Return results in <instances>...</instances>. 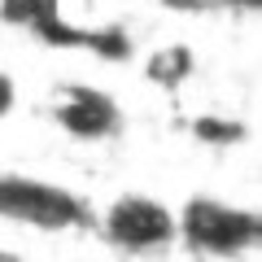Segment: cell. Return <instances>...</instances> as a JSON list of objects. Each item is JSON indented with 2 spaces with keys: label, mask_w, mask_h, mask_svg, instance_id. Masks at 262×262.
Masks as SVG:
<instances>
[{
  "label": "cell",
  "mask_w": 262,
  "mask_h": 262,
  "mask_svg": "<svg viewBox=\"0 0 262 262\" xmlns=\"http://www.w3.org/2000/svg\"><path fill=\"white\" fill-rule=\"evenodd\" d=\"M175 219H179V236L201 253H241L262 245V214L223 206L210 196H192Z\"/></svg>",
  "instance_id": "1"
},
{
  "label": "cell",
  "mask_w": 262,
  "mask_h": 262,
  "mask_svg": "<svg viewBox=\"0 0 262 262\" xmlns=\"http://www.w3.org/2000/svg\"><path fill=\"white\" fill-rule=\"evenodd\" d=\"M0 219L22 223V227H39V232H66V227H83L88 210L79 206V196H70L57 184L0 175Z\"/></svg>",
  "instance_id": "2"
},
{
  "label": "cell",
  "mask_w": 262,
  "mask_h": 262,
  "mask_svg": "<svg viewBox=\"0 0 262 262\" xmlns=\"http://www.w3.org/2000/svg\"><path fill=\"white\" fill-rule=\"evenodd\" d=\"M101 232H105L110 245H118V249H127V253H153V249L175 245L179 219L170 214L162 201H153V196L127 192V196H118V201L105 206Z\"/></svg>",
  "instance_id": "3"
},
{
  "label": "cell",
  "mask_w": 262,
  "mask_h": 262,
  "mask_svg": "<svg viewBox=\"0 0 262 262\" xmlns=\"http://www.w3.org/2000/svg\"><path fill=\"white\" fill-rule=\"evenodd\" d=\"M53 122L70 140L101 144V140H114L122 131V110L110 92H101L92 83H66L53 96Z\"/></svg>",
  "instance_id": "4"
},
{
  "label": "cell",
  "mask_w": 262,
  "mask_h": 262,
  "mask_svg": "<svg viewBox=\"0 0 262 262\" xmlns=\"http://www.w3.org/2000/svg\"><path fill=\"white\" fill-rule=\"evenodd\" d=\"M192 53H188L184 44H175V48H162V53H153L149 57V79L153 83H162V88H179L188 75H192Z\"/></svg>",
  "instance_id": "5"
},
{
  "label": "cell",
  "mask_w": 262,
  "mask_h": 262,
  "mask_svg": "<svg viewBox=\"0 0 262 262\" xmlns=\"http://www.w3.org/2000/svg\"><path fill=\"white\" fill-rule=\"evenodd\" d=\"M196 136L210 140V144H232V140L245 136V127H241V122H223V118H201V122H196Z\"/></svg>",
  "instance_id": "6"
},
{
  "label": "cell",
  "mask_w": 262,
  "mask_h": 262,
  "mask_svg": "<svg viewBox=\"0 0 262 262\" xmlns=\"http://www.w3.org/2000/svg\"><path fill=\"white\" fill-rule=\"evenodd\" d=\"M13 105H18V88H13V79L0 70V114H9Z\"/></svg>",
  "instance_id": "7"
}]
</instances>
